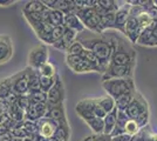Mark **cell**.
<instances>
[{"label":"cell","instance_id":"cell-7","mask_svg":"<svg viewBox=\"0 0 157 141\" xmlns=\"http://www.w3.org/2000/svg\"><path fill=\"white\" fill-rule=\"evenodd\" d=\"M136 65H128V66H116L111 65L107 67V71L102 74V80H110V79H124V78H132L134 69Z\"/></svg>","mask_w":157,"mask_h":141},{"label":"cell","instance_id":"cell-12","mask_svg":"<svg viewBox=\"0 0 157 141\" xmlns=\"http://www.w3.org/2000/svg\"><path fill=\"white\" fill-rule=\"evenodd\" d=\"M11 86L12 91L18 94H25L27 93L31 86H29V80L27 76V72H21L11 78Z\"/></svg>","mask_w":157,"mask_h":141},{"label":"cell","instance_id":"cell-38","mask_svg":"<svg viewBox=\"0 0 157 141\" xmlns=\"http://www.w3.org/2000/svg\"><path fill=\"white\" fill-rule=\"evenodd\" d=\"M82 141H93V138H92V136H86Z\"/></svg>","mask_w":157,"mask_h":141},{"label":"cell","instance_id":"cell-31","mask_svg":"<svg viewBox=\"0 0 157 141\" xmlns=\"http://www.w3.org/2000/svg\"><path fill=\"white\" fill-rule=\"evenodd\" d=\"M140 131H141V126L138 125L137 121L132 120V119H129L128 122H127V125H125L124 134L135 135V134H137Z\"/></svg>","mask_w":157,"mask_h":141},{"label":"cell","instance_id":"cell-15","mask_svg":"<svg viewBox=\"0 0 157 141\" xmlns=\"http://www.w3.org/2000/svg\"><path fill=\"white\" fill-rule=\"evenodd\" d=\"M65 17L66 14L62 13L61 11L52 10V8H48L46 12L44 13L45 21H47L48 24H51L53 27L63 26L65 25Z\"/></svg>","mask_w":157,"mask_h":141},{"label":"cell","instance_id":"cell-18","mask_svg":"<svg viewBox=\"0 0 157 141\" xmlns=\"http://www.w3.org/2000/svg\"><path fill=\"white\" fill-rule=\"evenodd\" d=\"M117 115H118V109L117 107L114 108L110 113L105 115V118L103 119V122H105V134L111 135L113 131L115 129V126H116V122H117Z\"/></svg>","mask_w":157,"mask_h":141},{"label":"cell","instance_id":"cell-10","mask_svg":"<svg viewBox=\"0 0 157 141\" xmlns=\"http://www.w3.org/2000/svg\"><path fill=\"white\" fill-rule=\"evenodd\" d=\"M136 44L141 46L157 47V21H152L150 26L144 29Z\"/></svg>","mask_w":157,"mask_h":141},{"label":"cell","instance_id":"cell-11","mask_svg":"<svg viewBox=\"0 0 157 141\" xmlns=\"http://www.w3.org/2000/svg\"><path fill=\"white\" fill-rule=\"evenodd\" d=\"M63 96H65V91H63V85L62 81L60 80V78L56 75V80L55 84L47 93V101L49 105L55 106V105H60L63 101Z\"/></svg>","mask_w":157,"mask_h":141},{"label":"cell","instance_id":"cell-22","mask_svg":"<svg viewBox=\"0 0 157 141\" xmlns=\"http://www.w3.org/2000/svg\"><path fill=\"white\" fill-rule=\"evenodd\" d=\"M136 92H137V91L123 94V95L118 96L117 99L115 100V102H116V107H117L118 111L124 112L125 109H127V107L131 104V101L134 100V96H135V93H136Z\"/></svg>","mask_w":157,"mask_h":141},{"label":"cell","instance_id":"cell-5","mask_svg":"<svg viewBox=\"0 0 157 141\" xmlns=\"http://www.w3.org/2000/svg\"><path fill=\"white\" fill-rule=\"evenodd\" d=\"M75 14L78 17V19L81 20L86 28L90 29L94 33H103V29L101 27V18L94 8H81L76 6Z\"/></svg>","mask_w":157,"mask_h":141},{"label":"cell","instance_id":"cell-3","mask_svg":"<svg viewBox=\"0 0 157 141\" xmlns=\"http://www.w3.org/2000/svg\"><path fill=\"white\" fill-rule=\"evenodd\" d=\"M124 112L129 119L137 121L141 128L148 126L149 116H150L149 105H148L147 100L144 99V96L140 92L135 93L134 100L131 101V104L127 107Z\"/></svg>","mask_w":157,"mask_h":141},{"label":"cell","instance_id":"cell-34","mask_svg":"<svg viewBox=\"0 0 157 141\" xmlns=\"http://www.w3.org/2000/svg\"><path fill=\"white\" fill-rule=\"evenodd\" d=\"M92 138L93 141H113V136L105 134V133H102V134H94L92 135Z\"/></svg>","mask_w":157,"mask_h":141},{"label":"cell","instance_id":"cell-30","mask_svg":"<svg viewBox=\"0 0 157 141\" xmlns=\"http://www.w3.org/2000/svg\"><path fill=\"white\" fill-rule=\"evenodd\" d=\"M137 20H138V24H140V26L142 29H147L148 27L150 26L151 24H152V19H151V17L149 15V13L147 12V11H143L142 13H140L137 15Z\"/></svg>","mask_w":157,"mask_h":141},{"label":"cell","instance_id":"cell-23","mask_svg":"<svg viewBox=\"0 0 157 141\" xmlns=\"http://www.w3.org/2000/svg\"><path fill=\"white\" fill-rule=\"evenodd\" d=\"M101 18V27L103 32L107 29H115V19H116V12H109L100 17Z\"/></svg>","mask_w":157,"mask_h":141},{"label":"cell","instance_id":"cell-28","mask_svg":"<svg viewBox=\"0 0 157 141\" xmlns=\"http://www.w3.org/2000/svg\"><path fill=\"white\" fill-rule=\"evenodd\" d=\"M38 71H39L40 75H44V76H48V78H55L56 76V69L54 67V65L51 62H46Z\"/></svg>","mask_w":157,"mask_h":141},{"label":"cell","instance_id":"cell-2","mask_svg":"<svg viewBox=\"0 0 157 141\" xmlns=\"http://www.w3.org/2000/svg\"><path fill=\"white\" fill-rule=\"evenodd\" d=\"M80 41L86 49L90 51L98 58V60L100 61L101 66L105 72L107 67L110 64L113 55V47L109 39L105 37H93V38H86Z\"/></svg>","mask_w":157,"mask_h":141},{"label":"cell","instance_id":"cell-6","mask_svg":"<svg viewBox=\"0 0 157 141\" xmlns=\"http://www.w3.org/2000/svg\"><path fill=\"white\" fill-rule=\"evenodd\" d=\"M66 62L68 67L75 73H87V72H100L98 66L88 61L81 55H67Z\"/></svg>","mask_w":157,"mask_h":141},{"label":"cell","instance_id":"cell-27","mask_svg":"<svg viewBox=\"0 0 157 141\" xmlns=\"http://www.w3.org/2000/svg\"><path fill=\"white\" fill-rule=\"evenodd\" d=\"M56 80V76L55 78H48V76H44V75H40V80H39V88L42 89L44 92L48 93V91L54 86Z\"/></svg>","mask_w":157,"mask_h":141},{"label":"cell","instance_id":"cell-25","mask_svg":"<svg viewBox=\"0 0 157 141\" xmlns=\"http://www.w3.org/2000/svg\"><path fill=\"white\" fill-rule=\"evenodd\" d=\"M98 102V105L105 109V112L108 114L110 113L114 108H116V102H115V99H113L110 95H105V96H101L100 99H96Z\"/></svg>","mask_w":157,"mask_h":141},{"label":"cell","instance_id":"cell-26","mask_svg":"<svg viewBox=\"0 0 157 141\" xmlns=\"http://www.w3.org/2000/svg\"><path fill=\"white\" fill-rule=\"evenodd\" d=\"M90 129L94 132V134H102L105 132V122L103 119H100V118H94L92 120H89L88 122H86Z\"/></svg>","mask_w":157,"mask_h":141},{"label":"cell","instance_id":"cell-9","mask_svg":"<svg viewBox=\"0 0 157 141\" xmlns=\"http://www.w3.org/2000/svg\"><path fill=\"white\" fill-rule=\"evenodd\" d=\"M142 32H143V29L141 28L140 24H138L137 15L129 14V18H128L124 28V35L127 37V39L130 41L131 44H136Z\"/></svg>","mask_w":157,"mask_h":141},{"label":"cell","instance_id":"cell-14","mask_svg":"<svg viewBox=\"0 0 157 141\" xmlns=\"http://www.w3.org/2000/svg\"><path fill=\"white\" fill-rule=\"evenodd\" d=\"M13 48L8 35H0V65L12 58Z\"/></svg>","mask_w":157,"mask_h":141},{"label":"cell","instance_id":"cell-17","mask_svg":"<svg viewBox=\"0 0 157 141\" xmlns=\"http://www.w3.org/2000/svg\"><path fill=\"white\" fill-rule=\"evenodd\" d=\"M51 107L47 109V113L45 115V118L48 119H52L54 121H58V122H67L66 121V113L65 109H63V105L60 104V105H55L52 106L49 105Z\"/></svg>","mask_w":157,"mask_h":141},{"label":"cell","instance_id":"cell-19","mask_svg":"<svg viewBox=\"0 0 157 141\" xmlns=\"http://www.w3.org/2000/svg\"><path fill=\"white\" fill-rule=\"evenodd\" d=\"M65 26L68 28H72L74 31H76L78 33L82 32L85 29L83 24L81 22V20L78 19V17L75 13H69L66 14L65 17Z\"/></svg>","mask_w":157,"mask_h":141},{"label":"cell","instance_id":"cell-33","mask_svg":"<svg viewBox=\"0 0 157 141\" xmlns=\"http://www.w3.org/2000/svg\"><path fill=\"white\" fill-rule=\"evenodd\" d=\"M85 51V47L81 44L80 40H76L75 42H73L71 47L67 51V55H81L82 52Z\"/></svg>","mask_w":157,"mask_h":141},{"label":"cell","instance_id":"cell-37","mask_svg":"<svg viewBox=\"0 0 157 141\" xmlns=\"http://www.w3.org/2000/svg\"><path fill=\"white\" fill-rule=\"evenodd\" d=\"M15 1L14 0H8V1H4V0H0V6H10V5H12L14 4Z\"/></svg>","mask_w":157,"mask_h":141},{"label":"cell","instance_id":"cell-8","mask_svg":"<svg viewBox=\"0 0 157 141\" xmlns=\"http://www.w3.org/2000/svg\"><path fill=\"white\" fill-rule=\"evenodd\" d=\"M46 62H48V49L44 44H40L28 54V65L31 68L39 69Z\"/></svg>","mask_w":157,"mask_h":141},{"label":"cell","instance_id":"cell-39","mask_svg":"<svg viewBox=\"0 0 157 141\" xmlns=\"http://www.w3.org/2000/svg\"><path fill=\"white\" fill-rule=\"evenodd\" d=\"M154 4H155V6H157V0H154Z\"/></svg>","mask_w":157,"mask_h":141},{"label":"cell","instance_id":"cell-32","mask_svg":"<svg viewBox=\"0 0 157 141\" xmlns=\"http://www.w3.org/2000/svg\"><path fill=\"white\" fill-rule=\"evenodd\" d=\"M76 37H78V32H76V31H74V29H72V28L66 27L65 34H63L62 39H63L66 44L68 45V48L71 47V45H72L73 42L76 41Z\"/></svg>","mask_w":157,"mask_h":141},{"label":"cell","instance_id":"cell-29","mask_svg":"<svg viewBox=\"0 0 157 141\" xmlns=\"http://www.w3.org/2000/svg\"><path fill=\"white\" fill-rule=\"evenodd\" d=\"M12 91V86H11V78L8 79H2L0 81V99H6L10 95Z\"/></svg>","mask_w":157,"mask_h":141},{"label":"cell","instance_id":"cell-16","mask_svg":"<svg viewBox=\"0 0 157 141\" xmlns=\"http://www.w3.org/2000/svg\"><path fill=\"white\" fill-rule=\"evenodd\" d=\"M56 123L58 121H54L52 119H48V118H44L41 120V125L39 127L40 135L42 138H46V139H53L54 133L56 131Z\"/></svg>","mask_w":157,"mask_h":141},{"label":"cell","instance_id":"cell-24","mask_svg":"<svg viewBox=\"0 0 157 141\" xmlns=\"http://www.w3.org/2000/svg\"><path fill=\"white\" fill-rule=\"evenodd\" d=\"M29 101L33 100V104H45L47 100V93L40 88H32L29 89Z\"/></svg>","mask_w":157,"mask_h":141},{"label":"cell","instance_id":"cell-4","mask_svg":"<svg viewBox=\"0 0 157 141\" xmlns=\"http://www.w3.org/2000/svg\"><path fill=\"white\" fill-rule=\"evenodd\" d=\"M102 86L105 88L108 95L113 99H117L118 96L123 94L130 93L136 91L135 81L132 78H124V79H110V80L102 81Z\"/></svg>","mask_w":157,"mask_h":141},{"label":"cell","instance_id":"cell-20","mask_svg":"<svg viewBox=\"0 0 157 141\" xmlns=\"http://www.w3.org/2000/svg\"><path fill=\"white\" fill-rule=\"evenodd\" d=\"M47 10H48V7L44 4V1H28L26 4V6L24 7L22 12L42 14L45 13Z\"/></svg>","mask_w":157,"mask_h":141},{"label":"cell","instance_id":"cell-13","mask_svg":"<svg viewBox=\"0 0 157 141\" xmlns=\"http://www.w3.org/2000/svg\"><path fill=\"white\" fill-rule=\"evenodd\" d=\"M131 5L125 1L123 2V5H121V7L118 8V11L116 12V19H115V29L120 31L121 33L124 34V28L125 24L128 21L129 18V12H130Z\"/></svg>","mask_w":157,"mask_h":141},{"label":"cell","instance_id":"cell-35","mask_svg":"<svg viewBox=\"0 0 157 141\" xmlns=\"http://www.w3.org/2000/svg\"><path fill=\"white\" fill-rule=\"evenodd\" d=\"M131 136L132 135H128V134L117 135V136H114L113 138V141H130Z\"/></svg>","mask_w":157,"mask_h":141},{"label":"cell","instance_id":"cell-36","mask_svg":"<svg viewBox=\"0 0 157 141\" xmlns=\"http://www.w3.org/2000/svg\"><path fill=\"white\" fill-rule=\"evenodd\" d=\"M0 141H12V136L10 134H1L0 135Z\"/></svg>","mask_w":157,"mask_h":141},{"label":"cell","instance_id":"cell-1","mask_svg":"<svg viewBox=\"0 0 157 141\" xmlns=\"http://www.w3.org/2000/svg\"><path fill=\"white\" fill-rule=\"evenodd\" d=\"M109 41L113 47L110 64L116 66H128L136 65V51L132 48L130 41L122 39L117 35H111Z\"/></svg>","mask_w":157,"mask_h":141},{"label":"cell","instance_id":"cell-21","mask_svg":"<svg viewBox=\"0 0 157 141\" xmlns=\"http://www.w3.org/2000/svg\"><path fill=\"white\" fill-rule=\"evenodd\" d=\"M129 120V118L127 116L125 112H121L118 111V115H117V122H116V126H115V129L111 133V136H117V135H122L124 134V128L127 122Z\"/></svg>","mask_w":157,"mask_h":141}]
</instances>
